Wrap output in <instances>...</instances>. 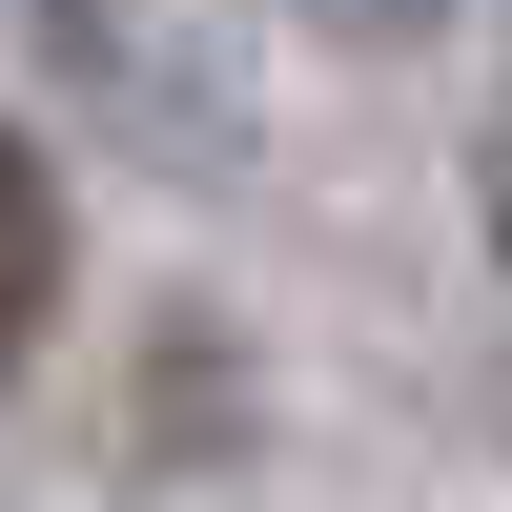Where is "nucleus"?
I'll use <instances>...</instances> for the list:
<instances>
[{"label":"nucleus","instance_id":"f257e3e1","mask_svg":"<svg viewBox=\"0 0 512 512\" xmlns=\"http://www.w3.org/2000/svg\"><path fill=\"white\" fill-rule=\"evenodd\" d=\"M41 308H62V185H41V144L0 123V369L41 349Z\"/></svg>","mask_w":512,"mask_h":512}]
</instances>
